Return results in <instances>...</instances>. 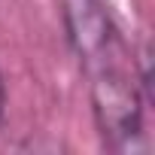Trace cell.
<instances>
[{"label":"cell","instance_id":"cell-2","mask_svg":"<svg viewBox=\"0 0 155 155\" xmlns=\"http://www.w3.org/2000/svg\"><path fill=\"white\" fill-rule=\"evenodd\" d=\"M58 15L64 40L85 73L128 58V46L104 0H58Z\"/></svg>","mask_w":155,"mask_h":155},{"label":"cell","instance_id":"cell-3","mask_svg":"<svg viewBox=\"0 0 155 155\" xmlns=\"http://www.w3.org/2000/svg\"><path fill=\"white\" fill-rule=\"evenodd\" d=\"M6 119V85H3V76H0V125Z\"/></svg>","mask_w":155,"mask_h":155},{"label":"cell","instance_id":"cell-1","mask_svg":"<svg viewBox=\"0 0 155 155\" xmlns=\"http://www.w3.org/2000/svg\"><path fill=\"white\" fill-rule=\"evenodd\" d=\"M85 76H88L91 119H94L101 146L116 155L143 149L146 146L143 140L146 101L137 88L134 67L128 70L125 64H107Z\"/></svg>","mask_w":155,"mask_h":155}]
</instances>
